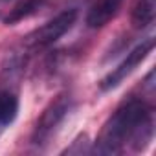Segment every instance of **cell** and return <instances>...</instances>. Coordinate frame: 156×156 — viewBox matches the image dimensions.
<instances>
[{"mask_svg": "<svg viewBox=\"0 0 156 156\" xmlns=\"http://www.w3.org/2000/svg\"><path fill=\"white\" fill-rule=\"evenodd\" d=\"M154 134L152 107L141 96L125 98L105 121L92 152L103 156L121 154L127 149L143 151Z\"/></svg>", "mask_w": 156, "mask_h": 156, "instance_id": "obj_1", "label": "cell"}, {"mask_svg": "<svg viewBox=\"0 0 156 156\" xmlns=\"http://www.w3.org/2000/svg\"><path fill=\"white\" fill-rule=\"evenodd\" d=\"M72 107H73V99L68 92L57 94L37 118L33 132H31V145L37 149H42L50 141V138L57 132L59 125L66 119Z\"/></svg>", "mask_w": 156, "mask_h": 156, "instance_id": "obj_2", "label": "cell"}, {"mask_svg": "<svg viewBox=\"0 0 156 156\" xmlns=\"http://www.w3.org/2000/svg\"><path fill=\"white\" fill-rule=\"evenodd\" d=\"M75 20H77V9L75 8H70V9H64V11L57 13L53 19L46 20L42 26H39L37 30H33L26 37V48L33 50V51L50 48L64 33H68L72 30V26L75 24Z\"/></svg>", "mask_w": 156, "mask_h": 156, "instance_id": "obj_3", "label": "cell"}, {"mask_svg": "<svg viewBox=\"0 0 156 156\" xmlns=\"http://www.w3.org/2000/svg\"><path fill=\"white\" fill-rule=\"evenodd\" d=\"M152 48H154V39L152 37H149V39H145V41H141L140 44H136L129 53H127V57L116 66V68H112L103 79L99 81V88L103 90V92H108V90H112V88H116L127 75H130L136 68H138V64H141L147 57H149V53L152 51Z\"/></svg>", "mask_w": 156, "mask_h": 156, "instance_id": "obj_4", "label": "cell"}, {"mask_svg": "<svg viewBox=\"0 0 156 156\" xmlns=\"http://www.w3.org/2000/svg\"><path fill=\"white\" fill-rule=\"evenodd\" d=\"M123 0H96L87 13V26L88 28H103L107 26L121 9Z\"/></svg>", "mask_w": 156, "mask_h": 156, "instance_id": "obj_5", "label": "cell"}, {"mask_svg": "<svg viewBox=\"0 0 156 156\" xmlns=\"http://www.w3.org/2000/svg\"><path fill=\"white\" fill-rule=\"evenodd\" d=\"M19 108H20V101L13 85L0 87V129L9 127L17 119Z\"/></svg>", "mask_w": 156, "mask_h": 156, "instance_id": "obj_6", "label": "cell"}, {"mask_svg": "<svg viewBox=\"0 0 156 156\" xmlns=\"http://www.w3.org/2000/svg\"><path fill=\"white\" fill-rule=\"evenodd\" d=\"M156 13V0H138L132 8L130 19L136 28H147L154 22Z\"/></svg>", "mask_w": 156, "mask_h": 156, "instance_id": "obj_7", "label": "cell"}, {"mask_svg": "<svg viewBox=\"0 0 156 156\" xmlns=\"http://www.w3.org/2000/svg\"><path fill=\"white\" fill-rule=\"evenodd\" d=\"M42 4H44V0H20V2H19L13 9H9V13L4 17V24L13 26V24L20 22V20H24V19L35 15L37 9H39Z\"/></svg>", "mask_w": 156, "mask_h": 156, "instance_id": "obj_8", "label": "cell"}, {"mask_svg": "<svg viewBox=\"0 0 156 156\" xmlns=\"http://www.w3.org/2000/svg\"><path fill=\"white\" fill-rule=\"evenodd\" d=\"M85 152H92L90 141H88V136H87V134L77 136V138L72 141V145L62 151V154H85Z\"/></svg>", "mask_w": 156, "mask_h": 156, "instance_id": "obj_9", "label": "cell"}]
</instances>
